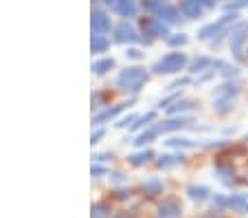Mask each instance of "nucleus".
<instances>
[{
  "instance_id": "f257e3e1",
  "label": "nucleus",
  "mask_w": 248,
  "mask_h": 218,
  "mask_svg": "<svg viewBox=\"0 0 248 218\" xmlns=\"http://www.w3.org/2000/svg\"><path fill=\"white\" fill-rule=\"evenodd\" d=\"M204 194H206V190H204V187H200V190H196V187H193V190H191V199L202 201V199H204Z\"/></svg>"
},
{
  "instance_id": "f03ea898",
  "label": "nucleus",
  "mask_w": 248,
  "mask_h": 218,
  "mask_svg": "<svg viewBox=\"0 0 248 218\" xmlns=\"http://www.w3.org/2000/svg\"><path fill=\"white\" fill-rule=\"evenodd\" d=\"M231 205H235V207H239V209H246V201H244V199H235V201H231Z\"/></svg>"
}]
</instances>
